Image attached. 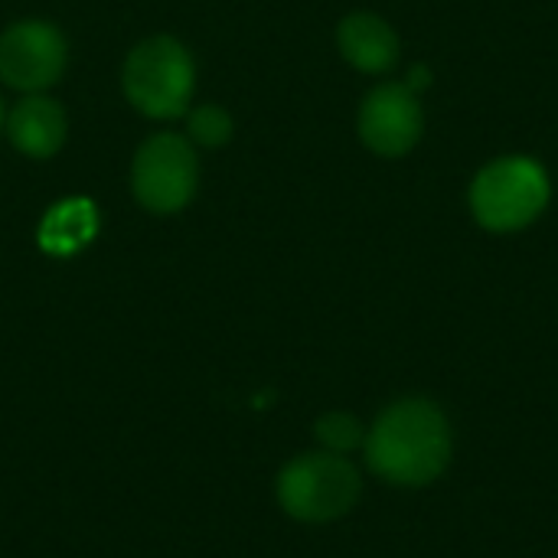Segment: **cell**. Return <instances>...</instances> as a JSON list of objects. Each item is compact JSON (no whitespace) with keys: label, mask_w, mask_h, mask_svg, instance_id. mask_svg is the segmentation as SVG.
Masks as SVG:
<instances>
[{"label":"cell","mask_w":558,"mask_h":558,"mask_svg":"<svg viewBox=\"0 0 558 558\" xmlns=\"http://www.w3.org/2000/svg\"><path fill=\"white\" fill-rule=\"evenodd\" d=\"M124 95L150 118H180L193 95L190 52L170 36L144 39L124 62Z\"/></svg>","instance_id":"277c9868"},{"label":"cell","mask_w":558,"mask_h":558,"mask_svg":"<svg viewBox=\"0 0 558 558\" xmlns=\"http://www.w3.org/2000/svg\"><path fill=\"white\" fill-rule=\"evenodd\" d=\"M425 131V111L409 85H379L360 108V137L379 157L409 154Z\"/></svg>","instance_id":"52a82bcc"},{"label":"cell","mask_w":558,"mask_h":558,"mask_svg":"<svg viewBox=\"0 0 558 558\" xmlns=\"http://www.w3.org/2000/svg\"><path fill=\"white\" fill-rule=\"evenodd\" d=\"M196 180H199L196 154L190 141H183L180 134H157L134 157V173H131L134 196L150 213L183 209L196 193Z\"/></svg>","instance_id":"5b68a950"},{"label":"cell","mask_w":558,"mask_h":558,"mask_svg":"<svg viewBox=\"0 0 558 558\" xmlns=\"http://www.w3.org/2000/svg\"><path fill=\"white\" fill-rule=\"evenodd\" d=\"M549 173L533 157L513 154L487 163L471 183V213L490 232H517L549 206Z\"/></svg>","instance_id":"7a4b0ae2"},{"label":"cell","mask_w":558,"mask_h":558,"mask_svg":"<svg viewBox=\"0 0 558 558\" xmlns=\"http://www.w3.org/2000/svg\"><path fill=\"white\" fill-rule=\"evenodd\" d=\"M366 461L373 474L396 487H425L438 481L451 461V428L428 399H402L389 405L366 435Z\"/></svg>","instance_id":"6da1fadb"},{"label":"cell","mask_w":558,"mask_h":558,"mask_svg":"<svg viewBox=\"0 0 558 558\" xmlns=\"http://www.w3.org/2000/svg\"><path fill=\"white\" fill-rule=\"evenodd\" d=\"M65 69V39L56 26L26 20L0 36V78L20 92H43Z\"/></svg>","instance_id":"8992f818"},{"label":"cell","mask_w":558,"mask_h":558,"mask_svg":"<svg viewBox=\"0 0 558 558\" xmlns=\"http://www.w3.org/2000/svg\"><path fill=\"white\" fill-rule=\"evenodd\" d=\"M7 134L13 141V147L26 157H52L62 141H65V114L56 101L49 98H23L10 121H7Z\"/></svg>","instance_id":"9c48e42d"},{"label":"cell","mask_w":558,"mask_h":558,"mask_svg":"<svg viewBox=\"0 0 558 558\" xmlns=\"http://www.w3.org/2000/svg\"><path fill=\"white\" fill-rule=\"evenodd\" d=\"M428 82H432V69H425V65H415V69H412V78H409L405 85H409V88L418 95V92H422Z\"/></svg>","instance_id":"4fadbf2b"},{"label":"cell","mask_w":558,"mask_h":558,"mask_svg":"<svg viewBox=\"0 0 558 558\" xmlns=\"http://www.w3.org/2000/svg\"><path fill=\"white\" fill-rule=\"evenodd\" d=\"M317 438L333 451V454H347L363 441V425L347 415V412H330L317 422Z\"/></svg>","instance_id":"8fae6325"},{"label":"cell","mask_w":558,"mask_h":558,"mask_svg":"<svg viewBox=\"0 0 558 558\" xmlns=\"http://www.w3.org/2000/svg\"><path fill=\"white\" fill-rule=\"evenodd\" d=\"M340 52L360 72H386L399 59V36L396 29L376 13H353L337 29Z\"/></svg>","instance_id":"ba28073f"},{"label":"cell","mask_w":558,"mask_h":558,"mask_svg":"<svg viewBox=\"0 0 558 558\" xmlns=\"http://www.w3.org/2000/svg\"><path fill=\"white\" fill-rule=\"evenodd\" d=\"M360 500V474L343 454H301L278 474V504L301 523H330Z\"/></svg>","instance_id":"3957f363"},{"label":"cell","mask_w":558,"mask_h":558,"mask_svg":"<svg viewBox=\"0 0 558 558\" xmlns=\"http://www.w3.org/2000/svg\"><path fill=\"white\" fill-rule=\"evenodd\" d=\"M98 232V209L85 196L62 199L49 206V213L39 222V248L56 258H69L82 252Z\"/></svg>","instance_id":"30bf717a"},{"label":"cell","mask_w":558,"mask_h":558,"mask_svg":"<svg viewBox=\"0 0 558 558\" xmlns=\"http://www.w3.org/2000/svg\"><path fill=\"white\" fill-rule=\"evenodd\" d=\"M0 121H3V108H0Z\"/></svg>","instance_id":"5bb4252c"},{"label":"cell","mask_w":558,"mask_h":558,"mask_svg":"<svg viewBox=\"0 0 558 558\" xmlns=\"http://www.w3.org/2000/svg\"><path fill=\"white\" fill-rule=\"evenodd\" d=\"M190 137L206 147H219L232 137V118L216 105H203L190 114Z\"/></svg>","instance_id":"7c38bea8"}]
</instances>
